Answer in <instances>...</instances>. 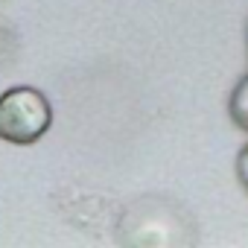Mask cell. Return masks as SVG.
Masks as SVG:
<instances>
[{"label":"cell","mask_w":248,"mask_h":248,"mask_svg":"<svg viewBox=\"0 0 248 248\" xmlns=\"http://www.w3.org/2000/svg\"><path fill=\"white\" fill-rule=\"evenodd\" d=\"M50 99L30 85H15L0 93V140L30 146L50 132Z\"/></svg>","instance_id":"cell-1"},{"label":"cell","mask_w":248,"mask_h":248,"mask_svg":"<svg viewBox=\"0 0 248 248\" xmlns=\"http://www.w3.org/2000/svg\"><path fill=\"white\" fill-rule=\"evenodd\" d=\"M228 111H231V120L242 132H248V76H242L231 93V102H228Z\"/></svg>","instance_id":"cell-2"},{"label":"cell","mask_w":248,"mask_h":248,"mask_svg":"<svg viewBox=\"0 0 248 248\" xmlns=\"http://www.w3.org/2000/svg\"><path fill=\"white\" fill-rule=\"evenodd\" d=\"M236 178H239L242 190L248 193V146H242L239 155H236Z\"/></svg>","instance_id":"cell-3"},{"label":"cell","mask_w":248,"mask_h":248,"mask_svg":"<svg viewBox=\"0 0 248 248\" xmlns=\"http://www.w3.org/2000/svg\"><path fill=\"white\" fill-rule=\"evenodd\" d=\"M245 50H248V27H245Z\"/></svg>","instance_id":"cell-4"}]
</instances>
